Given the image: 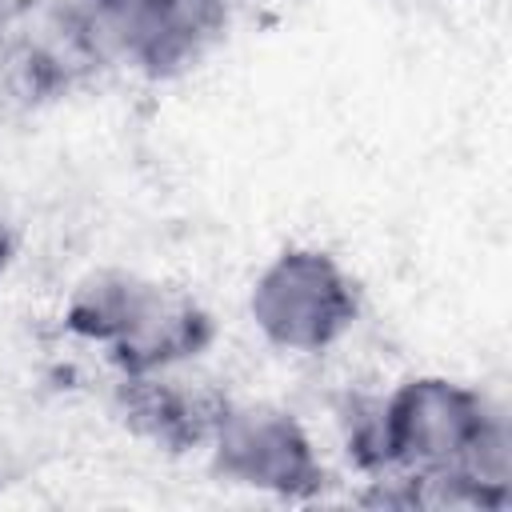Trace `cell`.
<instances>
[{
	"label": "cell",
	"instance_id": "3957f363",
	"mask_svg": "<svg viewBox=\"0 0 512 512\" xmlns=\"http://www.w3.org/2000/svg\"><path fill=\"white\" fill-rule=\"evenodd\" d=\"M496 416V404L452 376H412L388 392V428L396 468L440 472L452 468L480 428Z\"/></svg>",
	"mask_w": 512,
	"mask_h": 512
},
{
	"label": "cell",
	"instance_id": "ba28073f",
	"mask_svg": "<svg viewBox=\"0 0 512 512\" xmlns=\"http://www.w3.org/2000/svg\"><path fill=\"white\" fill-rule=\"evenodd\" d=\"M12 260H16V228H12V224H8V216L0 212V280L8 276Z\"/></svg>",
	"mask_w": 512,
	"mask_h": 512
},
{
	"label": "cell",
	"instance_id": "8992f818",
	"mask_svg": "<svg viewBox=\"0 0 512 512\" xmlns=\"http://www.w3.org/2000/svg\"><path fill=\"white\" fill-rule=\"evenodd\" d=\"M152 284H156L152 276L132 268H96L80 276L64 300V332L112 352L136 324L140 308L148 304Z\"/></svg>",
	"mask_w": 512,
	"mask_h": 512
},
{
	"label": "cell",
	"instance_id": "6da1fadb",
	"mask_svg": "<svg viewBox=\"0 0 512 512\" xmlns=\"http://www.w3.org/2000/svg\"><path fill=\"white\" fill-rule=\"evenodd\" d=\"M356 316V280L332 252L316 244L280 248L248 288V320L280 352H328L336 340H344Z\"/></svg>",
	"mask_w": 512,
	"mask_h": 512
},
{
	"label": "cell",
	"instance_id": "7a4b0ae2",
	"mask_svg": "<svg viewBox=\"0 0 512 512\" xmlns=\"http://www.w3.org/2000/svg\"><path fill=\"white\" fill-rule=\"evenodd\" d=\"M204 448L220 480L276 500H312L328 480L300 416L272 400H228Z\"/></svg>",
	"mask_w": 512,
	"mask_h": 512
},
{
	"label": "cell",
	"instance_id": "277c9868",
	"mask_svg": "<svg viewBox=\"0 0 512 512\" xmlns=\"http://www.w3.org/2000/svg\"><path fill=\"white\" fill-rule=\"evenodd\" d=\"M224 404H228L224 392L208 388L204 380L180 376V368L120 372L116 396H112L120 424L136 440H144L160 452H172V456L204 448Z\"/></svg>",
	"mask_w": 512,
	"mask_h": 512
},
{
	"label": "cell",
	"instance_id": "52a82bcc",
	"mask_svg": "<svg viewBox=\"0 0 512 512\" xmlns=\"http://www.w3.org/2000/svg\"><path fill=\"white\" fill-rule=\"evenodd\" d=\"M340 440L348 460L372 480L384 472H396V448L388 428V392H360L340 404Z\"/></svg>",
	"mask_w": 512,
	"mask_h": 512
},
{
	"label": "cell",
	"instance_id": "5b68a950",
	"mask_svg": "<svg viewBox=\"0 0 512 512\" xmlns=\"http://www.w3.org/2000/svg\"><path fill=\"white\" fill-rule=\"evenodd\" d=\"M212 340H216L212 312L188 288L156 280L128 336L104 356L112 360L116 372H164L192 364L196 356L208 352Z\"/></svg>",
	"mask_w": 512,
	"mask_h": 512
}]
</instances>
